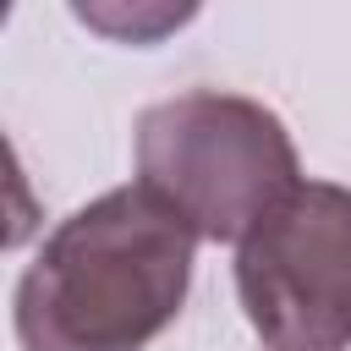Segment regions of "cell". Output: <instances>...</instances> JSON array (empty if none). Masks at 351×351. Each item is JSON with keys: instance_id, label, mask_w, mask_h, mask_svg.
Instances as JSON below:
<instances>
[{"instance_id": "obj_1", "label": "cell", "mask_w": 351, "mask_h": 351, "mask_svg": "<svg viewBox=\"0 0 351 351\" xmlns=\"http://www.w3.org/2000/svg\"><path fill=\"white\" fill-rule=\"evenodd\" d=\"M192 241L143 181L93 197L16 285L22 351H143L186 302Z\"/></svg>"}, {"instance_id": "obj_2", "label": "cell", "mask_w": 351, "mask_h": 351, "mask_svg": "<svg viewBox=\"0 0 351 351\" xmlns=\"http://www.w3.org/2000/svg\"><path fill=\"white\" fill-rule=\"evenodd\" d=\"M137 176L203 241H241L285 192L302 186L280 115L219 88H192L143 110Z\"/></svg>"}, {"instance_id": "obj_3", "label": "cell", "mask_w": 351, "mask_h": 351, "mask_svg": "<svg viewBox=\"0 0 351 351\" xmlns=\"http://www.w3.org/2000/svg\"><path fill=\"white\" fill-rule=\"evenodd\" d=\"M241 307L269 351L351 346V192L302 181L285 192L236 252Z\"/></svg>"}]
</instances>
